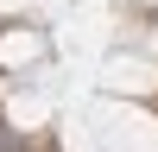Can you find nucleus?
Returning a JSON list of instances; mask_svg holds the SVG:
<instances>
[{"mask_svg": "<svg viewBox=\"0 0 158 152\" xmlns=\"http://www.w3.org/2000/svg\"><path fill=\"white\" fill-rule=\"evenodd\" d=\"M101 146L108 152H158V120L139 101H101Z\"/></svg>", "mask_w": 158, "mask_h": 152, "instance_id": "f257e3e1", "label": "nucleus"}, {"mask_svg": "<svg viewBox=\"0 0 158 152\" xmlns=\"http://www.w3.org/2000/svg\"><path fill=\"white\" fill-rule=\"evenodd\" d=\"M101 89H108L114 101H152L158 95V63L152 57H108Z\"/></svg>", "mask_w": 158, "mask_h": 152, "instance_id": "f03ea898", "label": "nucleus"}, {"mask_svg": "<svg viewBox=\"0 0 158 152\" xmlns=\"http://www.w3.org/2000/svg\"><path fill=\"white\" fill-rule=\"evenodd\" d=\"M38 57H44V32H32V25H6L0 32V63L6 70H25Z\"/></svg>", "mask_w": 158, "mask_h": 152, "instance_id": "7ed1b4c3", "label": "nucleus"}, {"mask_svg": "<svg viewBox=\"0 0 158 152\" xmlns=\"http://www.w3.org/2000/svg\"><path fill=\"white\" fill-rule=\"evenodd\" d=\"M25 6H32V0H0V19H13V25H19V13Z\"/></svg>", "mask_w": 158, "mask_h": 152, "instance_id": "20e7f679", "label": "nucleus"}, {"mask_svg": "<svg viewBox=\"0 0 158 152\" xmlns=\"http://www.w3.org/2000/svg\"><path fill=\"white\" fill-rule=\"evenodd\" d=\"M63 152H95V146H89V139H82V127H76V133H63Z\"/></svg>", "mask_w": 158, "mask_h": 152, "instance_id": "39448f33", "label": "nucleus"}, {"mask_svg": "<svg viewBox=\"0 0 158 152\" xmlns=\"http://www.w3.org/2000/svg\"><path fill=\"white\" fill-rule=\"evenodd\" d=\"M146 51H152V63H158V25H152V32H146Z\"/></svg>", "mask_w": 158, "mask_h": 152, "instance_id": "423d86ee", "label": "nucleus"}, {"mask_svg": "<svg viewBox=\"0 0 158 152\" xmlns=\"http://www.w3.org/2000/svg\"><path fill=\"white\" fill-rule=\"evenodd\" d=\"M139 6H158V0H139Z\"/></svg>", "mask_w": 158, "mask_h": 152, "instance_id": "0eeeda50", "label": "nucleus"}]
</instances>
